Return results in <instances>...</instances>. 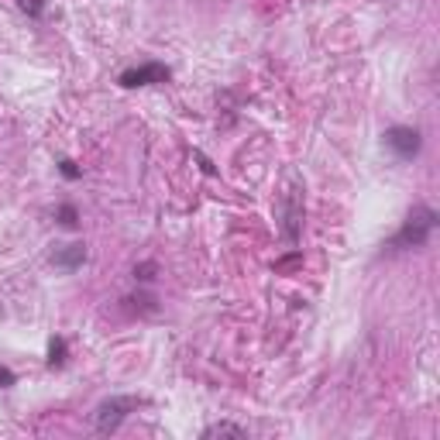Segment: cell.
<instances>
[{
	"label": "cell",
	"mask_w": 440,
	"mask_h": 440,
	"mask_svg": "<svg viewBox=\"0 0 440 440\" xmlns=\"http://www.w3.org/2000/svg\"><path fill=\"white\" fill-rule=\"evenodd\" d=\"M200 437H203V440H210V437H237V440H245V437H248V426H237V423L220 420V423L203 426V434H200Z\"/></svg>",
	"instance_id": "cell-7"
},
{
	"label": "cell",
	"mask_w": 440,
	"mask_h": 440,
	"mask_svg": "<svg viewBox=\"0 0 440 440\" xmlns=\"http://www.w3.org/2000/svg\"><path fill=\"white\" fill-rule=\"evenodd\" d=\"M196 162H200V169H203V173H207V175H213V173H217V169H213V162H210V158H207V155H200V152H196Z\"/></svg>",
	"instance_id": "cell-16"
},
{
	"label": "cell",
	"mask_w": 440,
	"mask_h": 440,
	"mask_svg": "<svg viewBox=\"0 0 440 440\" xmlns=\"http://www.w3.org/2000/svg\"><path fill=\"white\" fill-rule=\"evenodd\" d=\"M66 354H69L66 337H52V341H48V364H52V368H62V364H66Z\"/></svg>",
	"instance_id": "cell-8"
},
{
	"label": "cell",
	"mask_w": 440,
	"mask_h": 440,
	"mask_svg": "<svg viewBox=\"0 0 440 440\" xmlns=\"http://www.w3.org/2000/svg\"><path fill=\"white\" fill-rule=\"evenodd\" d=\"M437 227V210H430V207H413V210L406 213V220H402V227L396 230V237L389 241V248L392 251H409V248H423L426 241H430V234Z\"/></svg>",
	"instance_id": "cell-1"
},
{
	"label": "cell",
	"mask_w": 440,
	"mask_h": 440,
	"mask_svg": "<svg viewBox=\"0 0 440 440\" xmlns=\"http://www.w3.org/2000/svg\"><path fill=\"white\" fill-rule=\"evenodd\" d=\"M58 173L66 175V179H79V175H83V169H79L73 158H62V162H58Z\"/></svg>",
	"instance_id": "cell-14"
},
{
	"label": "cell",
	"mask_w": 440,
	"mask_h": 440,
	"mask_svg": "<svg viewBox=\"0 0 440 440\" xmlns=\"http://www.w3.org/2000/svg\"><path fill=\"white\" fill-rule=\"evenodd\" d=\"M300 227H303V196L300 186H292L282 200V230H286V241H300Z\"/></svg>",
	"instance_id": "cell-5"
},
{
	"label": "cell",
	"mask_w": 440,
	"mask_h": 440,
	"mask_svg": "<svg viewBox=\"0 0 440 440\" xmlns=\"http://www.w3.org/2000/svg\"><path fill=\"white\" fill-rule=\"evenodd\" d=\"M56 217H58V224H62V227H76V224H79V213H76V207H73V203H62Z\"/></svg>",
	"instance_id": "cell-9"
},
{
	"label": "cell",
	"mask_w": 440,
	"mask_h": 440,
	"mask_svg": "<svg viewBox=\"0 0 440 440\" xmlns=\"http://www.w3.org/2000/svg\"><path fill=\"white\" fill-rule=\"evenodd\" d=\"M18 7L28 18H41L45 14V0H18Z\"/></svg>",
	"instance_id": "cell-11"
},
{
	"label": "cell",
	"mask_w": 440,
	"mask_h": 440,
	"mask_svg": "<svg viewBox=\"0 0 440 440\" xmlns=\"http://www.w3.org/2000/svg\"><path fill=\"white\" fill-rule=\"evenodd\" d=\"M296 265H303V255H300V251H292L289 258H279V262H275V272H292Z\"/></svg>",
	"instance_id": "cell-13"
},
{
	"label": "cell",
	"mask_w": 440,
	"mask_h": 440,
	"mask_svg": "<svg viewBox=\"0 0 440 440\" xmlns=\"http://www.w3.org/2000/svg\"><path fill=\"white\" fill-rule=\"evenodd\" d=\"M128 303H134V309H141V313H155V296H148V292H138Z\"/></svg>",
	"instance_id": "cell-12"
},
{
	"label": "cell",
	"mask_w": 440,
	"mask_h": 440,
	"mask_svg": "<svg viewBox=\"0 0 440 440\" xmlns=\"http://www.w3.org/2000/svg\"><path fill=\"white\" fill-rule=\"evenodd\" d=\"M14 382H18V379H14V372L0 364V389H11V385H14Z\"/></svg>",
	"instance_id": "cell-15"
},
{
	"label": "cell",
	"mask_w": 440,
	"mask_h": 440,
	"mask_svg": "<svg viewBox=\"0 0 440 440\" xmlns=\"http://www.w3.org/2000/svg\"><path fill=\"white\" fill-rule=\"evenodd\" d=\"M382 141H385V148L396 155V158H402V162H413V158L420 155V148H423V134L416 131V128H406V124H392V128H385Z\"/></svg>",
	"instance_id": "cell-3"
},
{
	"label": "cell",
	"mask_w": 440,
	"mask_h": 440,
	"mask_svg": "<svg viewBox=\"0 0 440 440\" xmlns=\"http://www.w3.org/2000/svg\"><path fill=\"white\" fill-rule=\"evenodd\" d=\"M138 406H145V399H138V396H111V399H103L93 413V430L96 434H117L121 423L128 420Z\"/></svg>",
	"instance_id": "cell-2"
},
{
	"label": "cell",
	"mask_w": 440,
	"mask_h": 440,
	"mask_svg": "<svg viewBox=\"0 0 440 440\" xmlns=\"http://www.w3.org/2000/svg\"><path fill=\"white\" fill-rule=\"evenodd\" d=\"M86 262V245H62V248L52 251V265L62 268V272H76Z\"/></svg>",
	"instance_id": "cell-6"
},
{
	"label": "cell",
	"mask_w": 440,
	"mask_h": 440,
	"mask_svg": "<svg viewBox=\"0 0 440 440\" xmlns=\"http://www.w3.org/2000/svg\"><path fill=\"white\" fill-rule=\"evenodd\" d=\"M155 272H158V265H155V262H141V265H134V282H141V286H145V282H152Z\"/></svg>",
	"instance_id": "cell-10"
},
{
	"label": "cell",
	"mask_w": 440,
	"mask_h": 440,
	"mask_svg": "<svg viewBox=\"0 0 440 440\" xmlns=\"http://www.w3.org/2000/svg\"><path fill=\"white\" fill-rule=\"evenodd\" d=\"M173 79V69L162 66V62H145V66H134V69H124L121 73V86L124 90H134V86H155V83H169Z\"/></svg>",
	"instance_id": "cell-4"
}]
</instances>
